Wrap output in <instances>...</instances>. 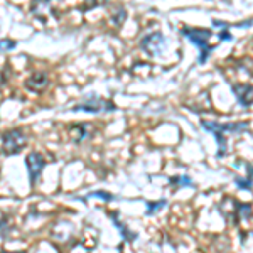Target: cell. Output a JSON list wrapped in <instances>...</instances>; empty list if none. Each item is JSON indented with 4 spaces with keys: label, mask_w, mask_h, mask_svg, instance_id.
<instances>
[{
    "label": "cell",
    "mask_w": 253,
    "mask_h": 253,
    "mask_svg": "<svg viewBox=\"0 0 253 253\" xmlns=\"http://www.w3.org/2000/svg\"><path fill=\"white\" fill-rule=\"evenodd\" d=\"M167 205V201L166 199H161V201H156V203H147V208H149V210H147V214H156L157 211H161V208H164Z\"/></svg>",
    "instance_id": "obj_12"
},
{
    "label": "cell",
    "mask_w": 253,
    "mask_h": 253,
    "mask_svg": "<svg viewBox=\"0 0 253 253\" xmlns=\"http://www.w3.org/2000/svg\"><path fill=\"white\" fill-rule=\"evenodd\" d=\"M169 184L175 187H193V181L187 175H177V177H170Z\"/></svg>",
    "instance_id": "obj_11"
},
{
    "label": "cell",
    "mask_w": 253,
    "mask_h": 253,
    "mask_svg": "<svg viewBox=\"0 0 253 253\" xmlns=\"http://www.w3.org/2000/svg\"><path fill=\"white\" fill-rule=\"evenodd\" d=\"M26 162H27V170H29L31 186H34L36 182L39 181L44 167H46V161H44V157L41 156L39 152H31L29 156H27Z\"/></svg>",
    "instance_id": "obj_6"
},
{
    "label": "cell",
    "mask_w": 253,
    "mask_h": 253,
    "mask_svg": "<svg viewBox=\"0 0 253 253\" xmlns=\"http://www.w3.org/2000/svg\"><path fill=\"white\" fill-rule=\"evenodd\" d=\"M235 184H236L238 189H243V191H248V193H250V191H252V175H248L247 179L236 177L235 179Z\"/></svg>",
    "instance_id": "obj_13"
},
{
    "label": "cell",
    "mask_w": 253,
    "mask_h": 253,
    "mask_svg": "<svg viewBox=\"0 0 253 253\" xmlns=\"http://www.w3.org/2000/svg\"><path fill=\"white\" fill-rule=\"evenodd\" d=\"M233 89L236 100H238V103L242 105L245 108H250L252 107V95H253V89L250 84H235V86H231Z\"/></svg>",
    "instance_id": "obj_8"
},
{
    "label": "cell",
    "mask_w": 253,
    "mask_h": 253,
    "mask_svg": "<svg viewBox=\"0 0 253 253\" xmlns=\"http://www.w3.org/2000/svg\"><path fill=\"white\" fill-rule=\"evenodd\" d=\"M231 39H233V36L228 32V29H223L221 34H219V41H231Z\"/></svg>",
    "instance_id": "obj_16"
},
{
    "label": "cell",
    "mask_w": 253,
    "mask_h": 253,
    "mask_svg": "<svg viewBox=\"0 0 253 253\" xmlns=\"http://www.w3.org/2000/svg\"><path fill=\"white\" fill-rule=\"evenodd\" d=\"M88 198H100V199H103V201H113L115 196L107 193V191H93V193L88 194Z\"/></svg>",
    "instance_id": "obj_14"
},
{
    "label": "cell",
    "mask_w": 253,
    "mask_h": 253,
    "mask_svg": "<svg viewBox=\"0 0 253 253\" xmlns=\"http://www.w3.org/2000/svg\"><path fill=\"white\" fill-rule=\"evenodd\" d=\"M89 128H91L89 124H78V125L69 126V133H71V137L75 138L76 144H80V142H83L84 138L89 137Z\"/></svg>",
    "instance_id": "obj_9"
},
{
    "label": "cell",
    "mask_w": 253,
    "mask_h": 253,
    "mask_svg": "<svg viewBox=\"0 0 253 253\" xmlns=\"http://www.w3.org/2000/svg\"><path fill=\"white\" fill-rule=\"evenodd\" d=\"M47 84H49V76L46 75V73H42V71L34 73V75H32L31 78L26 81L27 89H31V91H34V93L44 91V89L47 88Z\"/></svg>",
    "instance_id": "obj_7"
},
{
    "label": "cell",
    "mask_w": 253,
    "mask_h": 253,
    "mask_svg": "<svg viewBox=\"0 0 253 253\" xmlns=\"http://www.w3.org/2000/svg\"><path fill=\"white\" fill-rule=\"evenodd\" d=\"M93 2H95L96 5H105V3H108L110 0H93Z\"/></svg>",
    "instance_id": "obj_17"
},
{
    "label": "cell",
    "mask_w": 253,
    "mask_h": 253,
    "mask_svg": "<svg viewBox=\"0 0 253 253\" xmlns=\"http://www.w3.org/2000/svg\"><path fill=\"white\" fill-rule=\"evenodd\" d=\"M203 128L208 132L214 133L216 140H218V156L223 157L226 156L228 150V138L226 135H238L248 130L247 122H235V124H218V122H211V120H201Z\"/></svg>",
    "instance_id": "obj_1"
},
{
    "label": "cell",
    "mask_w": 253,
    "mask_h": 253,
    "mask_svg": "<svg viewBox=\"0 0 253 253\" xmlns=\"http://www.w3.org/2000/svg\"><path fill=\"white\" fill-rule=\"evenodd\" d=\"M0 253H26V252H0Z\"/></svg>",
    "instance_id": "obj_18"
},
{
    "label": "cell",
    "mask_w": 253,
    "mask_h": 253,
    "mask_svg": "<svg viewBox=\"0 0 253 253\" xmlns=\"http://www.w3.org/2000/svg\"><path fill=\"white\" fill-rule=\"evenodd\" d=\"M15 46H17V42L12 39H0V51H12Z\"/></svg>",
    "instance_id": "obj_15"
},
{
    "label": "cell",
    "mask_w": 253,
    "mask_h": 253,
    "mask_svg": "<svg viewBox=\"0 0 253 253\" xmlns=\"http://www.w3.org/2000/svg\"><path fill=\"white\" fill-rule=\"evenodd\" d=\"M166 46V39L161 32H152V34L145 36L140 42L142 51L147 52L149 56H159L162 52V49Z\"/></svg>",
    "instance_id": "obj_5"
},
{
    "label": "cell",
    "mask_w": 253,
    "mask_h": 253,
    "mask_svg": "<svg viewBox=\"0 0 253 253\" xmlns=\"http://www.w3.org/2000/svg\"><path fill=\"white\" fill-rule=\"evenodd\" d=\"M112 110H115V105L112 101L101 100V98H88L83 103L73 107V112H84V113H101V112H112Z\"/></svg>",
    "instance_id": "obj_4"
},
{
    "label": "cell",
    "mask_w": 253,
    "mask_h": 253,
    "mask_svg": "<svg viewBox=\"0 0 253 253\" xmlns=\"http://www.w3.org/2000/svg\"><path fill=\"white\" fill-rule=\"evenodd\" d=\"M110 218H112L113 224H115V226L118 228V230H120L122 236H124V238L126 240V242H128V243L135 242L138 235H137V233H133V231H130L128 228H126L124 223H120V221H118V218H117V213H110Z\"/></svg>",
    "instance_id": "obj_10"
},
{
    "label": "cell",
    "mask_w": 253,
    "mask_h": 253,
    "mask_svg": "<svg viewBox=\"0 0 253 253\" xmlns=\"http://www.w3.org/2000/svg\"><path fill=\"white\" fill-rule=\"evenodd\" d=\"M182 36L189 39L191 42L199 49L198 63L205 64L208 58H210V52L214 49V46H210V44H208V39L211 38V31L210 29H196V27H184V29H182Z\"/></svg>",
    "instance_id": "obj_2"
},
{
    "label": "cell",
    "mask_w": 253,
    "mask_h": 253,
    "mask_svg": "<svg viewBox=\"0 0 253 253\" xmlns=\"http://www.w3.org/2000/svg\"><path fill=\"white\" fill-rule=\"evenodd\" d=\"M27 145V135L19 128L9 130L2 135V150L5 156H15Z\"/></svg>",
    "instance_id": "obj_3"
}]
</instances>
